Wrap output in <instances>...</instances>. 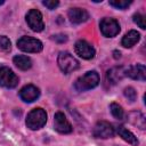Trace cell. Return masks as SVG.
<instances>
[{
  "label": "cell",
  "mask_w": 146,
  "mask_h": 146,
  "mask_svg": "<svg viewBox=\"0 0 146 146\" xmlns=\"http://www.w3.org/2000/svg\"><path fill=\"white\" fill-rule=\"evenodd\" d=\"M98 84H99V74L96 71H88L86 74L76 79L74 83V88L78 91H86L97 87Z\"/></svg>",
  "instance_id": "6da1fadb"
},
{
  "label": "cell",
  "mask_w": 146,
  "mask_h": 146,
  "mask_svg": "<svg viewBox=\"0 0 146 146\" xmlns=\"http://www.w3.org/2000/svg\"><path fill=\"white\" fill-rule=\"evenodd\" d=\"M47 122V113L43 108L38 107L32 110L27 116H26V127L31 130H38L41 129Z\"/></svg>",
  "instance_id": "7a4b0ae2"
},
{
  "label": "cell",
  "mask_w": 146,
  "mask_h": 146,
  "mask_svg": "<svg viewBox=\"0 0 146 146\" xmlns=\"http://www.w3.org/2000/svg\"><path fill=\"white\" fill-rule=\"evenodd\" d=\"M57 64L60 71L64 72L65 74H68L79 68V62L73 57V55H71L67 51L59 52L58 58H57Z\"/></svg>",
  "instance_id": "3957f363"
},
{
  "label": "cell",
  "mask_w": 146,
  "mask_h": 146,
  "mask_svg": "<svg viewBox=\"0 0 146 146\" xmlns=\"http://www.w3.org/2000/svg\"><path fill=\"white\" fill-rule=\"evenodd\" d=\"M17 48L25 52H40L43 48L42 42L32 36H22L17 40Z\"/></svg>",
  "instance_id": "277c9868"
},
{
  "label": "cell",
  "mask_w": 146,
  "mask_h": 146,
  "mask_svg": "<svg viewBox=\"0 0 146 146\" xmlns=\"http://www.w3.org/2000/svg\"><path fill=\"white\" fill-rule=\"evenodd\" d=\"M99 29H100V32L103 33V35L107 36V38L116 36L121 30L119 22L115 18H111V17L103 18L99 23Z\"/></svg>",
  "instance_id": "5b68a950"
},
{
  "label": "cell",
  "mask_w": 146,
  "mask_h": 146,
  "mask_svg": "<svg viewBox=\"0 0 146 146\" xmlns=\"http://www.w3.org/2000/svg\"><path fill=\"white\" fill-rule=\"evenodd\" d=\"M26 23L30 29L34 32H41L44 29V23L42 18V14L38 9H30L26 14Z\"/></svg>",
  "instance_id": "8992f818"
},
{
  "label": "cell",
  "mask_w": 146,
  "mask_h": 146,
  "mask_svg": "<svg viewBox=\"0 0 146 146\" xmlns=\"http://www.w3.org/2000/svg\"><path fill=\"white\" fill-rule=\"evenodd\" d=\"M18 76L7 66L0 67V87L3 88H15L18 84Z\"/></svg>",
  "instance_id": "52a82bcc"
},
{
  "label": "cell",
  "mask_w": 146,
  "mask_h": 146,
  "mask_svg": "<svg viewBox=\"0 0 146 146\" xmlns=\"http://www.w3.org/2000/svg\"><path fill=\"white\" fill-rule=\"evenodd\" d=\"M94 136L96 138H102V139H107L114 136V128L112 127L111 123L106 121H99L96 123L94 127Z\"/></svg>",
  "instance_id": "ba28073f"
},
{
  "label": "cell",
  "mask_w": 146,
  "mask_h": 146,
  "mask_svg": "<svg viewBox=\"0 0 146 146\" xmlns=\"http://www.w3.org/2000/svg\"><path fill=\"white\" fill-rule=\"evenodd\" d=\"M75 52L83 59H91L95 57V48L86 40H78L75 42Z\"/></svg>",
  "instance_id": "9c48e42d"
},
{
  "label": "cell",
  "mask_w": 146,
  "mask_h": 146,
  "mask_svg": "<svg viewBox=\"0 0 146 146\" xmlns=\"http://www.w3.org/2000/svg\"><path fill=\"white\" fill-rule=\"evenodd\" d=\"M54 127H55V130L58 131L59 133H71L72 130H73L71 123L68 122V120L66 119V116H65V114L63 112L55 113Z\"/></svg>",
  "instance_id": "30bf717a"
},
{
  "label": "cell",
  "mask_w": 146,
  "mask_h": 146,
  "mask_svg": "<svg viewBox=\"0 0 146 146\" xmlns=\"http://www.w3.org/2000/svg\"><path fill=\"white\" fill-rule=\"evenodd\" d=\"M40 96V90L39 88H36L33 84H27L24 86L21 90H19V97L22 100H24L25 103H32L34 100H36Z\"/></svg>",
  "instance_id": "8fae6325"
},
{
  "label": "cell",
  "mask_w": 146,
  "mask_h": 146,
  "mask_svg": "<svg viewBox=\"0 0 146 146\" xmlns=\"http://www.w3.org/2000/svg\"><path fill=\"white\" fill-rule=\"evenodd\" d=\"M125 75L139 81L146 80V67L143 64H136L129 67H125Z\"/></svg>",
  "instance_id": "7c38bea8"
},
{
  "label": "cell",
  "mask_w": 146,
  "mask_h": 146,
  "mask_svg": "<svg viewBox=\"0 0 146 146\" xmlns=\"http://www.w3.org/2000/svg\"><path fill=\"white\" fill-rule=\"evenodd\" d=\"M67 15H68V18H70L71 23H73V24H81V23L88 21V18H89L88 11L86 9L79 8V7L71 8L68 10Z\"/></svg>",
  "instance_id": "4fadbf2b"
},
{
  "label": "cell",
  "mask_w": 146,
  "mask_h": 146,
  "mask_svg": "<svg viewBox=\"0 0 146 146\" xmlns=\"http://www.w3.org/2000/svg\"><path fill=\"white\" fill-rule=\"evenodd\" d=\"M125 76V67L123 66H115L107 71L106 80L110 84H116Z\"/></svg>",
  "instance_id": "5bb4252c"
},
{
  "label": "cell",
  "mask_w": 146,
  "mask_h": 146,
  "mask_svg": "<svg viewBox=\"0 0 146 146\" xmlns=\"http://www.w3.org/2000/svg\"><path fill=\"white\" fill-rule=\"evenodd\" d=\"M139 40H140V34H139V32H137L136 30H131V31H129L128 33L124 34V36L122 38L121 44H122L124 48H131V47H133Z\"/></svg>",
  "instance_id": "9a60e30c"
},
{
  "label": "cell",
  "mask_w": 146,
  "mask_h": 146,
  "mask_svg": "<svg viewBox=\"0 0 146 146\" xmlns=\"http://www.w3.org/2000/svg\"><path fill=\"white\" fill-rule=\"evenodd\" d=\"M116 132H117V135H119L124 141L129 143L130 145H132V146H137V145L139 144L137 137H136L130 130H128L127 128H124L123 125L117 127V128H116Z\"/></svg>",
  "instance_id": "2e32d148"
},
{
  "label": "cell",
  "mask_w": 146,
  "mask_h": 146,
  "mask_svg": "<svg viewBox=\"0 0 146 146\" xmlns=\"http://www.w3.org/2000/svg\"><path fill=\"white\" fill-rule=\"evenodd\" d=\"M129 121L133 124V125H137V128L144 130L146 128V120H145V115L139 112V111H135V112H131L129 113Z\"/></svg>",
  "instance_id": "e0dca14e"
},
{
  "label": "cell",
  "mask_w": 146,
  "mask_h": 146,
  "mask_svg": "<svg viewBox=\"0 0 146 146\" xmlns=\"http://www.w3.org/2000/svg\"><path fill=\"white\" fill-rule=\"evenodd\" d=\"M13 62L14 64L16 65V67H18L19 70L22 71H26V70H30L31 66H32V60L30 57L25 56V55H16L14 58H13Z\"/></svg>",
  "instance_id": "ac0fdd59"
},
{
  "label": "cell",
  "mask_w": 146,
  "mask_h": 146,
  "mask_svg": "<svg viewBox=\"0 0 146 146\" xmlns=\"http://www.w3.org/2000/svg\"><path fill=\"white\" fill-rule=\"evenodd\" d=\"M110 110H111L112 115H113L115 119H117V120H122V119H123V116H124V111H123V108H122L121 105H119L117 103H112V104L110 105Z\"/></svg>",
  "instance_id": "d6986e66"
},
{
  "label": "cell",
  "mask_w": 146,
  "mask_h": 146,
  "mask_svg": "<svg viewBox=\"0 0 146 146\" xmlns=\"http://www.w3.org/2000/svg\"><path fill=\"white\" fill-rule=\"evenodd\" d=\"M132 3V0H110V5L116 9H125Z\"/></svg>",
  "instance_id": "ffe728a7"
},
{
  "label": "cell",
  "mask_w": 146,
  "mask_h": 146,
  "mask_svg": "<svg viewBox=\"0 0 146 146\" xmlns=\"http://www.w3.org/2000/svg\"><path fill=\"white\" fill-rule=\"evenodd\" d=\"M10 49H11L10 40L6 35H1L0 36V51L8 52V51H10Z\"/></svg>",
  "instance_id": "44dd1931"
},
{
  "label": "cell",
  "mask_w": 146,
  "mask_h": 146,
  "mask_svg": "<svg viewBox=\"0 0 146 146\" xmlns=\"http://www.w3.org/2000/svg\"><path fill=\"white\" fill-rule=\"evenodd\" d=\"M124 96H125V98L129 100V102H135L136 100V98H137V91L132 88V87H127L125 89H124Z\"/></svg>",
  "instance_id": "7402d4cb"
},
{
  "label": "cell",
  "mask_w": 146,
  "mask_h": 146,
  "mask_svg": "<svg viewBox=\"0 0 146 146\" xmlns=\"http://www.w3.org/2000/svg\"><path fill=\"white\" fill-rule=\"evenodd\" d=\"M133 22L140 27V29H143V30H145L146 29V24H145V16L144 15H141L140 13H136L135 15H133Z\"/></svg>",
  "instance_id": "603a6c76"
},
{
  "label": "cell",
  "mask_w": 146,
  "mask_h": 146,
  "mask_svg": "<svg viewBox=\"0 0 146 146\" xmlns=\"http://www.w3.org/2000/svg\"><path fill=\"white\" fill-rule=\"evenodd\" d=\"M42 5L46 6L48 9L52 10L59 6V1L58 0H46V1H42Z\"/></svg>",
  "instance_id": "cb8c5ba5"
},
{
  "label": "cell",
  "mask_w": 146,
  "mask_h": 146,
  "mask_svg": "<svg viewBox=\"0 0 146 146\" xmlns=\"http://www.w3.org/2000/svg\"><path fill=\"white\" fill-rule=\"evenodd\" d=\"M56 42H58V43H63V42H66L67 41V36L65 35V34H57V35H54V38H52Z\"/></svg>",
  "instance_id": "d4e9b609"
},
{
  "label": "cell",
  "mask_w": 146,
  "mask_h": 146,
  "mask_svg": "<svg viewBox=\"0 0 146 146\" xmlns=\"http://www.w3.org/2000/svg\"><path fill=\"white\" fill-rule=\"evenodd\" d=\"M113 55H114V58H115V59H117V58L121 57V52L117 51V50H114V51H113Z\"/></svg>",
  "instance_id": "484cf974"
},
{
  "label": "cell",
  "mask_w": 146,
  "mask_h": 146,
  "mask_svg": "<svg viewBox=\"0 0 146 146\" xmlns=\"http://www.w3.org/2000/svg\"><path fill=\"white\" fill-rule=\"evenodd\" d=\"M3 3H5V1H3V0H0V6L3 5Z\"/></svg>",
  "instance_id": "4316f807"
}]
</instances>
